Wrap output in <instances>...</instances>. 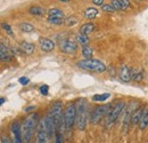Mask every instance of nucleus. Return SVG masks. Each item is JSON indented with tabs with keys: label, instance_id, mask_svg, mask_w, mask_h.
<instances>
[{
	"label": "nucleus",
	"instance_id": "9b49d317",
	"mask_svg": "<svg viewBox=\"0 0 148 143\" xmlns=\"http://www.w3.org/2000/svg\"><path fill=\"white\" fill-rule=\"evenodd\" d=\"M39 45H40V48L46 53L53 52L54 48H55V42L51 39H48V38H40Z\"/></svg>",
	"mask_w": 148,
	"mask_h": 143
},
{
	"label": "nucleus",
	"instance_id": "423d86ee",
	"mask_svg": "<svg viewBox=\"0 0 148 143\" xmlns=\"http://www.w3.org/2000/svg\"><path fill=\"white\" fill-rule=\"evenodd\" d=\"M112 106L111 104H104V106H99V107L95 108L90 115V121L92 125H97L101 121V119H104V117L107 116V113L110 112Z\"/></svg>",
	"mask_w": 148,
	"mask_h": 143
},
{
	"label": "nucleus",
	"instance_id": "0eeeda50",
	"mask_svg": "<svg viewBox=\"0 0 148 143\" xmlns=\"http://www.w3.org/2000/svg\"><path fill=\"white\" fill-rule=\"evenodd\" d=\"M64 123H65V128L66 129H72V127L75 124V116H76V107H75V103H70L64 113Z\"/></svg>",
	"mask_w": 148,
	"mask_h": 143
},
{
	"label": "nucleus",
	"instance_id": "a211bd4d",
	"mask_svg": "<svg viewBox=\"0 0 148 143\" xmlns=\"http://www.w3.org/2000/svg\"><path fill=\"white\" fill-rule=\"evenodd\" d=\"M97 15H98V9L95 7H89L84 10V17L88 19H93L97 17Z\"/></svg>",
	"mask_w": 148,
	"mask_h": 143
},
{
	"label": "nucleus",
	"instance_id": "cd10ccee",
	"mask_svg": "<svg viewBox=\"0 0 148 143\" xmlns=\"http://www.w3.org/2000/svg\"><path fill=\"white\" fill-rule=\"evenodd\" d=\"M1 26H2V29H3L9 36H13V35H14V32H13V30H12V28H10L9 24H7V23H2Z\"/></svg>",
	"mask_w": 148,
	"mask_h": 143
},
{
	"label": "nucleus",
	"instance_id": "39448f33",
	"mask_svg": "<svg viewBox=\"0 0 148 143\" xmlns=\"http://www.w3.org/2000/svg\"><path fill=\"white\" fill-rule=\"evenodd\" d=\"M125 102H123V101H120V102H117L114 107L111 108V110H110V112L107 113V116H106V123H107V127H111L117 119H119V117H120V115L123 112V110H124V108H125Z\"/></svg>",
	"mask_w": 148,
	"mask_h": 143
},
{
	"label": "nucleus",
	"instance_id": "4468645a",
	"mask_svg": "<svg viewBox=\"0 0 148 143\" xmlns=\"http://www.w3.org/2000/svg\"><path fill=\"white\" fill-rule=\"evenodd\" d=\"M138 125H139V128H140L141 131L146 129V128L148 127V107L144 109V111H143V113H141V117H140V120H139Z\"/></svg>",
	"mask_w": 148,
	"mask_h": 143
},
{
	"label": "nucleus",
	"instance_id": "c9c22d12",
	"mask_svg": "<svg viewBox=\"0 0 148 143\" xmlns=\"http://www.w3.org/2000/svg\"><path fill=\"white\" fill-rule=\"evenodd\" d=\"M0 142L1 143H13V142H10V140H9L8 137H6V136H2L1 140H0Z\"/></svg>",
	"mask_w": 148,
	"mask_h": 143
},
{
	"label": "nucleus",
	"instance_id": "f03ea898",
	"mask_svg": "<svg viewBox=\"0 0 148 143\" xmlns=\"http://www.w3.org/2000/svg\"><path fill=\"white\" fill-rule=\"evenodd\" d=\"M76 107V116H75V124L77 129L80 131H84L87 124H88V104L86 102V100L81 99L77 101V103L75 104Z\"/></svg>",
	"mask_w": 148,
	"mask_h": 143
},
{
	"label": "nucleus",
	"instance_id": "58836bf2",
	"mask_svg": "<svg viewBox=\"0 0 148 143\" xmlns=\"http://www.w3.org/2000/svg\"><path fill=\"white\" fill-rule=\"evenodd\" d=\"M137 1H143V0H137Z\"/></svg>",
	"mask_w": 148,
	"mask_h": 143
},
{
	"label": "nucleus",
	"instance_id": "c756f323",
	"mask_svg": "<svg viewBox=\"0 0 148 143\" xmlns=\"http://www.w3.org/2000/svg\"><path fill=\"white\" fill-rule=\"evenodd\" d=\"M0 52H1L2 54H5V55L12 56V55H10V53H9V51H8V48H7V47H6V46H5V45H3L1 41H0Z\"/></svg>",
	"mask_w": 148,
	"mask_h": 143
},
{
	"label": "nucleus",
	"instance_id": "f257e3e1",
	"mask_svg": "<svg viewBox=\"0 0 148 143\" xmlns=\"http://www.w3.org/2000/svg\"><path fill=\"white\" fill-rule=\"evenodd\" d=\"M39 124V115L38 113H32L27 116L23 124L21 125V132H22V139L23 142L29 143L32 139L33 133L37 129V126Z\"/></svg>",
	"mask_w": 148,
	"mask_h": 143
},
{
	"label": "nucleus",
	"instance_id": "bb28decb",
	"mask_svg": "<svg viewBox=\"0 0 148 143\" xmlns=\"http://www.w3.org/2000/svg\"><path fill=\"white\" fill-rule=\"evenodd\" d=\"M101 10L103 12H106V13H114L116 12L112 5H101Z\"/></svg>",
	"mask_w": 148,
	"mask_h": 143
},
{
	"label": "nucleus",
	"instance_id": "f8f14e48",
	"mask_svg": "<svg viewBox=\"0 0 148 143\" xmlns=\"http://www.w3.org/2000/svg\"><path fill=\"white\" fill-rule=\"evenodd\" d=\"M119 76H120V79L123 83H129L130 80H131V71H130L129 67H127V65L121 67L120 72H119Z\"/></svg>",
	"mask_w": 148,
	"mask_h": 143
},
{
	"label": "nucleus",
	"instance_id": "aec40b11",
	"mask_svg": "<svg viewBox=\"0 0 148 143\" xmlns=\"http://www.w3.org/2000/svg\"><path fill=\"white\" fill-rule=\"evenodd\" d=\"M111 94L110 93H104V94H96L92 96L93 102H105L107 99H110Z\"/></svg>",
	"mask_w": 148,
	"mask_h": 143
},
{
	"label": "nucleus",
	"instance_id": "6ab92c4d",
	"mask_svg": "<svg viewBox=\"0 0 148 143\" xmlns=\"http://www.w3.org/2000/svg\"><path fill=\"white\" fill-rule=\"evenodd\" d=\"M76 42H77V44H80L81 46H86V45H89L90 39H89V37L86 36V35L79 33V35L76 36Z\"/></svg>",
	"mask_w": 148,
	"mask_h": 143
},
{
	"label": "nucleus",
	"instance_id": "412c9836",
	"mask_svg": "<svg viewBox=\"0 0 148 143\" xmlns=\"http://www.w3.org/2000/svg\"><path fill=\"white\" fill-rule=\"evenodd\" d=\"M45 9L42 7H39V6H33L30 8V14L34 15V16H42L45 14Z\"/></svg>",
	"mask_w": 148,
	"mask_h": 143
},
{
	"label": "nucleus",
	"instance_id": "e433bc0d",
	"mask_svg": "<svg viewBox=\"0 0 148 143\" xmlns=\"http://www.w3.org/2000/svg\"><path fill=\"white\" fill-rule=\"evenodd\" d=\"M34 108L36 107H29V108H26V109H25V111H26V112H30V111H31L32 109H34Z\"/></svg>",
	"mask_w": 148,
	"mask_h": 143
},
{
	"label": "nucleus",
	"instance_id": "a878e982",
	"mask_svg": "<svg viewBox=\"0 0 148 143\" xmlns=\"http://www.w3.org/2000/svg\"><path fill=\"white\" fill-rule=\"evenodd\" d=\"M120 5H121V10H127L131 7L129 0H120Z\"/></svg>",
	"mask_w": 148,
	"mask_h": 143
},
{
	"label": "nucleus",
	"instance_id": "dca6fc26",
	"mask_svg": "<svg viewBox=\"0 0 148 143\" xmlns=\"http://www.w3.org/2000/svg\"><path fill=\"white\" fill-rule=\"evenodd\" d=\"M95 28H96V25L93 24V23H86V24H83L81 28H80V33H82V35H86V36H89L91 32L95 31Z\"/></svg>",
	"mask_w": 148,
	"mask_h": 143
},
{
	"label": "nucleus",
	"instance_id": "c85d7f7f",
	"mask_svg": "<svg viewBox=\"0 0 148 143\" xmlns=\"http://www.w3.org/2000/svg\"><path fill=\"white\" fill-rule=\"evenodd\" d=\"M66 25L67 26H73V25H75L76 23H77V19L75 17H69V18H66Z\"/></svg>",
	"mask_w": 148,
	"mask_h": 143
},
{
	"label": "nucleus",
	"instance_id": "b1692460",
	"mask_svg": "<svg viewBox=\"0 0 148 143\" xmlns=\"http://www.w3.org/2000/svg\"><path fill=\"white\" fill-rule=\"evenodd\" d=\"M92 54H93L92 48L89 45H86V46L82 47V55H83L84 58H91Z\"/></svg>",
	"mask_w": 148,
	"mask_h": 143
},
{
	"label": "nucleus",
	"instance_id": "20e7f679",
	"mask_svg": "<svg viewBox=\"0 0 148 143\" xmlns=\"http://www.w3.org/2000/svg\"><path fill=\"white\" fill-rule=\"evenodd\" d=\"M48 116L53 119L54 125L56 127V132H58V128H59V125H60V120L63 118V103L60 101H56L49 109Z\"/></svg>",
	"mask_w": 148,
	"mask_h": 143
},
{
	"label": "nucleus",
	"instance_id": "f3484780",
	"mask_svg": "<svg viewBox=\"0 0 148 143\" xmlns=\"http://www.w3.org/2000/svg\"><path fill=\"white\" fill-rule=\"evenodd\" d=\"M131 71V80L134 81H141L144 78V72L143 70H137V69H130Z\"/></svg>",
	"mask_w": 148,
	"mask_h": 143
},
{
	"label": "nucleus",
	"instance_id": "7c9ffc66",
	"mask_svg": "<svg viewBox=\"0 0 148 143\" xmlns=\"http://www.w3.org/2000/svg\"><path fill=\"white\" fill-rule=\"evenodd\" d=\"M111 5L115 10H121V5H120V0H112Z\"/></svg>",
	"mask_w": 148,
	"mask_h": 143
},
{
	"label": "nucleus",
	"instance_id": "1a4fd4ad",
	"mask_svg": "<svg viewBox=\"0 0 148 143\" xmlns=\"http://www.w3.org/2000/svg\"><path fill=\"white\" fill-rule=\"evenodd\" d=\"M59 48L65 54H75L77 51V42L71 39H63L59 41Z\"/></svg>",
	"mask_w": 148,
	"mask_h": 143
},
{
	"label": "nucleus",
	"instance_id": "2eb2a0df",
	"mask_svg": "<svg viewBox=\"0 0 148 143\" xmlns=\"http://www.w3.org/2000/svg\"><path fill=\"white\" fill-rule=\"evenodd\" d=\"M21 48H22V51L26 54V55H31V54L34 52L36 46H34V44H32V42L23 41V42H21Z\"/></svg>",
	"mask_w": 148,
	"mask_h": 143
},
{
	"label": "nucleus",
	"instance_id": "f704fd0d",
	"mask_svg": "<svg viewBox=\"0 0 148 143\" xmlns=\"http://www.w3.org/2000/svg\"><path fill=\"white\" fill-rule=\"evenodd\" d=\"M92 3L96 6H101L104 5V0H92Z\"/></svg>",
	"mask_w": 148,
	"mask_h": 143
},
{
	"label": "nucleus",
	"instance_id": "9d476101",
	"mask_svg": "<svg viewBox=\"0 0 148 143\" xmlns=\"http://www.w3.org/2000/svg\"><path fill=\"white\" fill-rule=\"evenodd\" d=\"M48 135L46 132V127L43 119H41L39 121L37 126V137H36V143H48Z\"/></svg>",
	"mask_w": 148,
	"mask_h": 143
},
{
	"label": "nucleus",
	"instance_id": "ddd939ff",
	"mask_svg": "<svg viewBox=\"0 0 148 143\" xmlns=\"http://www.w3.org/2000/svg\"><path fill=\"white\" fill-rule=\"evenodd\" d=\"M144 111V108L141 107H138L131 115V120H130V125L134 126V125H138L139 120H140V117H141V113Z\"/></svg>",
	"mask_w": 148,
	"mask_h": 143
},
{
	"label": "nucleus",
	"instance_id": "4be33fe9",
	"mask_svg": "<svg viewBox=\"0 0 148 143\" xmlns=\"http://www.w3.org/2000/svg\"><path fill=\"white\" fill-rule=\"evenodd\" d=\"M19 30H21V31H23V32L29 33V32L34 31V26H33L32 24H30V23L24 22V23H21V24H19Z\"/></svg>",
	"mask_w": 148,
	"mask_h": 143
},
{
	"label": "nucleus",
	"instance_id": "72a5a7b5",
	"mask_svg": "<svg viewBox=\"0 0 148 143\" xmlns=\"http://www.w3.org/2000/svg\"><path fill=\"white\" fill-rule=\"evenodd\" d=\"M48 90H49V87H48L47 85H42V86L40 87V93H41L42 95H47V94H48Z\"/></svg>",
	"mask_w": 148,
	"mask_h": 143
},
{
	"label": "nucleus",
	"instance_id": "5701e85b",
	"mask_svg": "<svg viewBox=\"0 0 148 143\" xmlns=\"http://www.w3.org/2000/svg\"><path fill=\"white\" fill-rule=\"evenodd\" d=\"M48 16H55V17L64 18V13L59 8H50L48 10Z\"/></svg>",
	"mask_w": 148,
	"mask_h": 143
},
{
	"label": "nucleus",
	"instance_id": "7ed1b4c3",
	"mask_svg": "<svg viewBox=\"0 0 148 143\" xmlns=\"http://www.w3.org/2000/svg\"><path fill=\"white\" fill-rule=\"evenodd\" d=\"M77 67L82 70H87V71H93L97 73H103L106 71V65L96 58H84L82 61H79Z\"/></svg>",
	"mask_w": 148,
	"mask_h": 143
},
{
	"label": "nucleus",
	"instance_id": "393cba45",
	"mask_svg": "<svg viewBox=\"0 0 148 143\" xmlns=\"http://www.w3.org/2000/svg\"><path fill=\"white\" fill-rule=\"evenodd\" d=\"M48 22H49L50 24H54V25H60V24H63L64 18L55 17V16H48Z\"/></svg>",
	"mask_w": 148,
	"mask_h": 143
},
{
	"label": "nucleus",
	"instance_id": "6e6552de",
	"mask_svg": "<svg viewBox=\"0 0 148 143\" xmlns=\"http://www.w3.org/2000/svg\"><path fill=\"white\" fill-rule=\"evenodd\" d=\"M139 107L137 102H130L128 106H125L124 108V116H123V119H122V127H123V132L127 133L128 129H129L130 126V120H131V115L132 112Z\"/></svg>",
	"mask_w": 148,
	"mask_h": 143
},
{
	"label": "nucleus",
	"instance_id": "2f4dec72",
	"mask_svg": "<svg viewBox=\"0 0 148 143\" xmlns=\"http://www.w3.org/2000/svg\"><path fill=\"white\" fill-rule=\"evenodd\" d=\"M55 143H64L63 142L62 133H59V132H56L55 133Z\"/></svg>",
	"mask_w": 148,
	"mask_h": 143
},
{
	"label": "nucleus",
	"instance_id": "473e14b6",
	"mask_svg": "<svg viewBox=\"0 0 148 143\" xmlns=\"http://www.w3.org/2000/svg\"><path fill=\"white\" fill-rule=\"evenodd\" d=\"M18 83L21 85H23V86H25V85H27L29 83H30V79L29 78H26V77H21L18 79Z\"/></svg>",
	"mask_w": 148,
	"mask_h": 143
},
{
	"label": "nucleus",
	"instance_id": "4c0bfd02",
	"mask_svg": "<svg viewBox=\"0 0 148 143\" xmlns=\"http://www.w3.org/2000/svg\"><path fill=\"white\" fill-rule=\"evenodd\" d=\"M58 1H60V2H70L71 0H58Z\"/></svg>",
	"mask_w": 148,
	"mask_h": 143
}]
</instances>
